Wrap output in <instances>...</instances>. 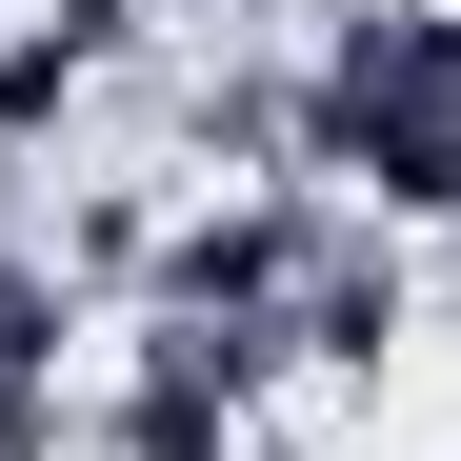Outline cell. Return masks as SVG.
I'll return each mask as SVG.
<instances>
[{"mask_svg": "<svg viewBox=\"0 0 461 461\" xmlns=\"http://www.w3.org/2000/svg\"><path fill=\"white\" fill-rule=\"evenodd\" d=\"M301 181L381 221H461V0H341L301 60Z\"/></svg>", "mask_w": 461, "mask_h": 461, "instance_id": "6da1fadb", "label": "cell"}, {"mask_svg": "<svg viewBox=\"0 0 461 461\" xmlns=\"http://www.w3.org/2000/svg\"><path fill=\"white\" fill-rule=\"evenodd\" d=\"M441 301H461V241H441Z\"/></svg>", "mask_w": 461, "mask_h": 461, "instance_id": "7a4b0ae2", "label": "cell"}]
</instances>
